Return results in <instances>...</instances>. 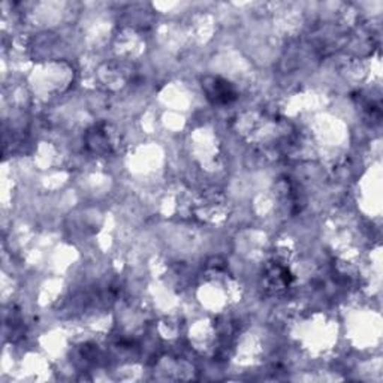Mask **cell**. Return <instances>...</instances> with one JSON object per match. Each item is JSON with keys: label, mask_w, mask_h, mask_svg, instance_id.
Wrapping results in <instances>:
<instances>
[{"label": "cell", "mask_w": 383, "mask_h": 383, "mask_svg": "<svg viewBox=\"0 0 383 383\" xmlns=\"http://www.w3.org/2000/svg\"><path fill=\"white\" fill-rule=\"evenodd\" d=\"M204 88H206L207 98L213 102V104L222 105V104H229L237 98V93L232 88L231 83H228L222 78H213L211 83L204 84Z\"/></svg>", "instance_id": "6da1fadb"}]
</instances>
